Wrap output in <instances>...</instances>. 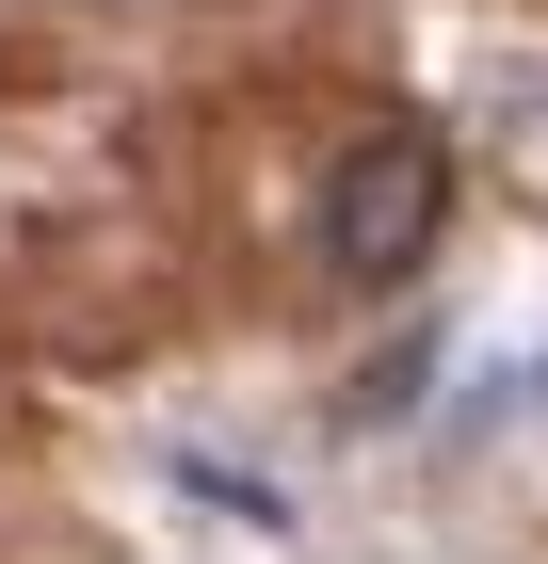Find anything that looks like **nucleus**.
<instances>
[{"instance_id":"f257e3e1","label":"nucleus","mask_w":548,"mask_h":564,"mask_svg":"<svg viewBox=\"0 0 548 564\" xmlns=\"http://www.w3.org/2000/svg\"><path fill=\"white\" fill-rule=\"evenodd\" d=\"M452 226V145L436 130H355L323 162V274L339 291H404Z\"/></svg>"}]
</instances>
